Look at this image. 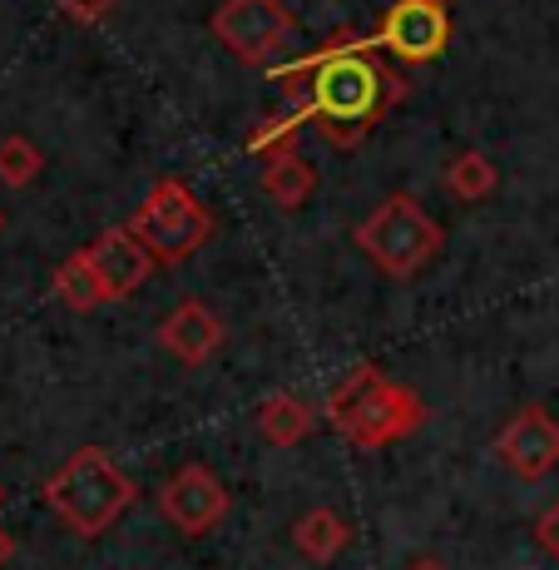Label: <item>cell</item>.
<instances>
[{
	"mask_svg": "<svg viewBox=\"0 0 559 570\" xmlns=\"http://www.w3.org/2000/svg\"><path fill=\"white\" fill-rule=\"evenodd\" d=\"M371 50H377V40L342 30L317 55L272 70V80L288 85L282 95L292 105H302L307 119H317L337 149H357L367 139V129L381 125L407 95V80Z\"/></svg>",
	"mask_w": 559,
	"mask_h": 570,
	"instance_id": "obj_1",
	"label": "cell"
},
{
	"mask_svg": "<svg viewBox=\"0 0 559 570\" xmlns=\"http://www.w3.org/2000/svg\"><path fill=\"white\" fill-rule=\"evenodd\" d=\"M327 416H332V426L347 436V442L377 452V446L407 442L411 432H421L426 402L416 397L407 382H391L381 367L361 363L332 387V397H327Z\"/></svg>",
	"mask_w": 559,
	"mask_h": 570,
	"instance_id": "obj_2",
	"label": "cell"
},
{
	"mask_svg": "<svg viewBox=\"0 0 559 570\" xmlns=\"http://www.w3.org/2000/svg\"><path fill=\"white\" fill-rule=\"evenodd\" d=\"M134 501H139V487L109 462L100 446H80V452L46 481V507L70 525L74 535H84V541L104 535Z\"/></svg>",
	"mask_w": 559,
	"mask_h": 570,
	"instance_id": "obj_3",
	"label": "cell"
},
{
	"mask_svg": "<svg viewBox=\"0 0 559 570\" xmlns=\"http://www.w3.org/2000/svg\"><path fill=\"white\" fill-rule=\"evenodd\" d=\"M352 238L387 278H416L446 244L441 224H436L421 208V199H411V194H391L387 204H377L371 218L357 224Z\"/></svg>",
	"mask_w": 559,
	"mask_h": 570,
	"instance_id": "obj_4",
	"label": "cell"
},
{
	"mask_svg": "<svg viewBox=\"0 0 559 570\" xmlns=\"http://www.w3.org/2000/svg\"><path fill=\"white\" fill-rule=\"evenodd\" d=\"M129 228L144 238L149 254L159 263H183L213 238V214L179 179H159L149 189V199L134 208Z\"/></svg>",
	"mask_w": 559,
	"mask_h": 570,
	"instance_id": "obj_5",
	"label": "cell"
},
{
	"mask_svg": "<svg viewBox=\"0 0 559 570\" xmlns=\"http://www.w3.org/2000/svg\"><path fill=\"white\" fill-rule=\"evenodd\" d=\"M213 36L243 65H268L272 55L288 46L292 10L282 0H223L213 10Z\"/></svg>",
	"mask_w": 559,
	"mask_h": 570,
	"instance_id": "obj_6",
	"label": "cell"
},
{
	"mask_svg": "<svg viewBox=\"0 0 559 570\" xmlns=\"http://www.w3.org/2000/svg\"><path fill=\"white\" fill-rule=\"evenodd\" d=\"M446 46H451V16H446V6H436V0H397V6H387L381 30H377V50L397 55L407 65H426Z\"/></svg>",
	"mask_w": 559,
	"mask_h": 570,
	"instance_id": "obj_7",
	"label": "cell"
},
{
	"mask_svg": "<svg viewBox=\"0 0 559 570\" xmlns=\"http://www.w3.org/2000/svg\"><path fill=\"white\" fill-rule=\"evenodd\" d=\"M159 511H163V521H169L173 531L203 535V531H213V525L228 517V487L203 462H189V466H179L169 481H163Z\"/></svg>",
	"mask_w": 559,
	"mask_h": 570,
	"instance_id": "obj_8",
	"label": "cell"
},
{
	"mask_svg": "<svg viewBox=\"0 0 559 570\" xmlns=\"http://www.w3.org/2000/svg\"><path fill=\"white\" fill-rule=\"evenodd\" d=\"M496 452L515 476L540 481L559 466V422L545 407H525L506 422V432L496 436Z\"/></svg>",
	"mask_w": 559,
	"mask_h": 570,
	"instance_id": "obj_9",
	"label": "cell"
},
{
	"mask_svg": "<svg viewBox=\"0 0 559 570\" xmlns=\"http://www.w3.org/2000/svg\"><path fill=\"white\" fill-rule=\"evenodd\" d=\"M84 258H90V268L100 273L109 303H119V298H129L134 288H144V278L153 273V263H159V258L149 254V244L129 224L104 228V234L94 238L90 248H84Z\"/></svg>",
	"mask_w": 559,
	"mask_h": 570,
	"instance_id": "obj_10",
	"label": "cell"
},
{
	"mask_svg": "<svg viewBox=\"0 0 559 570\" xmlns=\"http://www.w3.org/2000/svg\"><path fill=\"white\" fill-rule=\"evenodd\" d=\"M223 317H218L208 303L199 298H183L179 308L159 323V347L163 353H173L183 367H203L208 357L223 347Z\"/></svg>",
	"mask_w": 559,
	"mask_h": 570,
	"instance_id": "obj_11",
	"label": "cell"
},
{
	"mask_svg": "<svg viewBox=\"0 0 559 570\" xmlns=\"http://www.w3.org/2000/svg\"><path fill=\"white\" fill-rule=\"evenodd\" d=\"M312 189H317V169L292 145L262 159V194L278 208H302L312 199Z\"/></svg>",
	"mask_w": 559,
	"mask_h": 570,
	"instance_id": "obj_12",
	"label": "cell"
},
{
	"mask_svg": "<svg viewBox=\"0 0 559 570\" xmlns=\"http://www.w3.org/2000/svg\"><path fill=\"white\" fill-rule=\"evenodd\" d=\"M347 541H352V525H347V517L332 511V507L307 511V517H298V525H292V546H298V556H307V561H317V566L337 561V556L347 551Z\"/></svg>",
	"mask_w": 559,
	"mask_h": 570,
	"instance_id": "obj_13",
	"label": "cell"
},
{
	"mask_svg": "<svg viewBox=\"0 0 559 570\" xmlns=\"http://www.w3.org/2000/svg\"><path fill=\"white\" fill-rule=\"evenodd\" d=\"M258 432L268 436L272 446H298L307 432H312V407L298 397V392H272L258 407Z\"/></svg>",
	"mask_w": 559,
	"mask_h": 570,
	"instance_id": "obj_14",
	"label": "cell"
},
{
	"mask_svg": "<svg viewBox=\"0 0 559 570\" xmlns=\"http://www.w3.org/2000/svg\"><path fill=\"white\" fill-rule=\"evenodd\" d=\"M54 293H60V303L64 308H74V313H94V308H104V283H100V273L90 268V258H84V248L80 254H70L54 268Z\"/></svg>",
	"mask_w": 559,
	"mask_h": 570,
	"instance_id": "obj_15",
	"label": "cell"
},
{
	"mask_svg": "<svg viewBox=\"0 0 559 570\" xmlns=\"http://www.w3.org/2000/svg\"><path fill=\"white\" fill-rule=\"evenodd\" d=\"M496 164H490L480 149H466V155H456L451 159V169H446V189L456 194V199H466V204H476V199H486L490 189H496Z\"/></svg>",
	"mask_w": 559,
	"mask_h": 570,
	"instance_id": "obj_16",
	"label": "cell"
},
{
	"mask_svg": "<svg viewBox=\"0 0 559 570\" xmlns=\"http://www.w3.org/2000/svg\"><path fill=\"white\" fill-rule=\"evenodd\" d=\"M40 169H46V155H40V149L30 145L26 135L0 139V184H10V189H26V184H36Z\"/></svg>",
	"mask_w": 559,
	"mask_h": 570,
	"instance_id": "obj_17",
	"label": "cell"
},
{
	"mask_svg": "<svg viewBox=\"0 0 559 570\" xmlns=\"http://www.w3.org/2000/svg\"><path fill=\"white\" fill-rule=\"evenodd\" d=\"M60 10L74 26H100L109 10H114V0H60Z\"/></svg>",
	"mask_w": 559,
	"mask_h": 570,
	"instance_id": "obj_18",
	"label": "cell"
},
{
	"mask_svg": "<svg viewBox=\"0 0 559 570\" xmlns=\"http://www.w3.org/2000/svg\"><path fill=\"white\" fill-rule=\"evenodd\" d=\"M535 541H540L545 551L555 556V566H559V501L540 517V525H535Z\"/></svg>",
	"mask_w": 559,
	"mask_h": 570,
	"instance_id": "obj_19",
	"label": "cell"
},
{
	"mask_svg": "<svg viewBox=\"0 0 559 570\" xmlns=\"http://www.w3.org/2000/svg\"><path fill=\"white\" fill-rule=\"evenodd\" d=\"M10 556H16V541H10V531H6V525H0V566H6Z\"/></svg>",
	"mask_w": 559,
	"mask_h": 570,
	"instance_id": "obj_20",
	"label": "cell"
},
{
	"mask_svg": "<svg viewBox=\"0 0 559 570\" xmlns=\"http://www.w3.org/2000/svg\"><path fill=\"white\" fill-rule=\"evenodd\" d=\"M407 570H446V566H441V561H436V556H416V561H411Z\"/></svg>",
	"mask_w": 559,
	"mask_h": 570,
	"instance_id": "obj_21",
	"label": "cell"
},
{
	"mask_svg": "<svg viewBox=\"0 0 559 570\" xmlns=\"http://www.w3.org/2000/svg\"><path fill=\"white\" fill-rule=\"evenodd\" d=\"M0 507H6V487H0Z\"/></svg>",
	"mask_w": 559,
	"mask_h": 570,
	"instance_id": "obj_22",
	"label": "cell"
},
{
	"mask_svg": "<svg viewBox=\"0 0 559 570\" xmlns=\"http://www.w3.org/2000/svg\"><path fill=\"white\" fill-rule=\"evenodd\" d=\"M436 6H451V0H436Z\"/></svg>",
	"mask_w": 559,
	"mask_h": 570,
	"instance_id": "obj_23",
	"label": "cell"
},
{
	"mask_svg": "<svg viewBox=\"0 0 559 570\" xmlns=\"http://www.w3.org/2000/svg\"><path fill=\"white\" fill-rule=\"evenodd\" d=\"M0 228H6V214H0Z\"/></svg>",
	"mask_w": 559,
	"mask_h": 570,
	"instance_id": "obj_24",
	"label": "cell"
}]
</instances>
